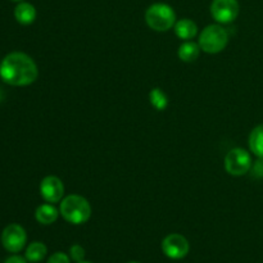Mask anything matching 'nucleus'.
Here are the masks:
<instances>
[{
  "label": "nucleus",
  "mask_w": 263,
  "mask_h": 263,
  "mask_svg": "<svg viewBox=\"0 0 263 263\" xmlns=\"http://www.w3.org/2000/svg\"><path fill=\"white\" fill-rule=\"evenodd\" d=\"M12 2H23V0H12Z\"/></svg>",
  "instance_id": "nucleus-22"
},
{
  "label": "nucleus",
  "mask_w": 263,
  "mask_h": 263,
  "mask_svg": "<svg viewBox=\"0 0 263 263\" xmlns=\"http://www.w3.org/2000/svg\"><path fill=\"white\" fill-rule=\"evenodd\" d=\"M249 149L257 157H263V123L256 126L249 135Z\"/></svg>",
  "instance_id": "nucleus-15"
},
{
  "label": "nucleus",
  "mask_w": 263,
  "mask_h": 263,
  "mask_svg": "<svg viewBox=\"0 0 263 263\" xmlns=\"http://www.w3.org/2000/svg\"><path fill=\"white\" fill-rule=\"evenodd\" d=\"M37 76L35 61L25 53L13 51L0 62V77L8 85L28 86L36 81Z\"/></svg>",
  "instance_id": "nucleus-1"
},
{
  "label": "nucleus",
  "mask_w": 263,
  "mask_h": 263,
  "mask_svg": "<svg viewBox=\"0 0 263 263\" xmlns=\"http://www.w3.org/2000/svg\"><path fill=\"white\" fill-rule=\"evenodd\" d=\"M200 50H202V49H200L199 44L194 43V41L192 40H187L184 41V43L180 45L177 54H179V58L181 59L182 62H194L197 61L198 57H199Z\"/></svg>",
  "instance_id": "nucleus-13"
},
{
  "label": "nucleus",
  "mask_w": 263,
  "mask_h": 263,
  "mask_svg": "<svg viewBox=\"0 0 263 263\" xmlns=\"http://www.w3.org/2000/svg\"><path fill=\"white\" fill-rule=\"evenodd\" d=\"M127 263H140V262H135V261H133V262H127Z\"/></svg>",
  "instance_id": "nucleus-23"
},
{
  "label": "nucleus",
  "mask_w": 263,
  "mask_h": 263,
  "mask_svg": "<svg viewBox=\"0 0 263 263\" xmlns=\"http://www.w3.org/2000/svg\"><path fill=\"white\" fill-rule=\"evenodd\" d=\"M46 254H48V248L45 244L41 241H33L26 248L25 258L31 263H37L43 261Z\"/></svg>",
  "instance_id": "nucleus-14"
},
{
  "label": "nucleus",
  "mask_w": 263,
  "mask_h": 263,
  "mask_svg": "<svg viewBox=\"0 0 263 263\" xmlns=\"http://www.w3.org/2000/svg\"><path fill=\"white\" fill-rule=\"evenodd\" d=\"M190 244L181 234H170L162 240V252L171 259H182L187 256Z\"/></svg>",
  "instance_id": "nucleus-7"
},
{
  "label": "nucleus",
  "mask_w": 263,
  "mask_h": 263,
  "mask_svg": "<svg viewBox=\"0 0 263 263\" xmlns=\"http://www.w3.org/2000/svg\"><path fill=\"white\" fill-rule=\"evenodd\" d=\"M40 194L46 203H59L64 197V185L57 176H46L40 182Z\"/></svg>",
  "instance_id": "nucleus-9"
},
{
  "label": "nucleus",
  "mask_w": 263,
  "mask_h": 263,
  "mask_svg": "<svg viewBox=\"0 0 263 263\" xmlns=\"http://www.w3.org/2000/svg\"><path fill=\"white\" fill-rule=\"evenodd\" d=\"M238 0H213L211 4V14L218 23H231L239 14Z\"/></svg>",
  "instance_id": "nucleus-8"
},
{
  "label": "nucleus",
  "mask_w": 263,
  "mask_h": 263,
  "mask_svg": "<svg viewBox=\"0 0 263 263\" xmlns=\"http://www.w3.org/2000/svg\"><path fill=\"white\" fill-rule=\"evenodd\" d=\"M77 263H91V262H86V261H81V262H77Z\"/></svg>",
  "instance_id": "nucleus-21"
},
{
  "label": "nucleus",
  "mask_w": 263,
  "mask_h": 263,
  "mask_svg": "<svg viewBox=\"0 0 263 263\" xmlns=\"http://www.w3.org/2000/svg\"><path fill=\"white\" fill-rule=\"evenodd\" d=\"M252 176L256 177V179H263V157H258L256 162H253L252 164Z\"/></svg>",
  "instance_id": "nucleus-18"
},
{
  "label": "nucleus",
  "mask_w": 263,
  "mask_h": 263,
  "mask_svg": "<svg viewBox=\"0 0 263 263\" xmlns=\"http://www.w3.org/2000/svg\"><path fill=\"white\" fill-rule=\"evenodd\" d=\"M27 243L26 230L18 223H10L2 233V246L5 251L15 254L20 253Z\"/></svg>",
  "instance_id": "nucleus-6"
},
{
  "label": "nucleus",
  "mask_w": 263,
  "mask_h": 263,
  "mask_svg": "<svg viewBox=\"0 0 263 263\" xmlns=\"http://www.w3.org/2000/svg\"><path fill=\"white\" fill-rule=\"evenodd\" d=\"M145 22L152 30L166 32L176 23V13L174 8L164 3L152 4L145 12Z\"/></svg>",
  "instance_id": "nucleus-3"
},
{
  "label": "nucleus",
  "mask_w": 263,
  "mask_h": 263,
  "mask_svg": "<svg viewBox=\"0 0 263 263\" xmlns=\"http://www.w3.org/2000/svg\"><path fill=\"white\" fill-rule=\"evenodd\" d=\"M46 263H71V257L63 252H55L49 257Z\"/></svg>",
  "instance_id": "nucleus-19"
},
{
  "label": "nucleus",
  "mask_w": 263,
  "mask_h": 263,
  "mask_svg": "<svg viewBox=\"0 0 263 263\" xmlns=\"http://www.w3.org/2000/svg\"><path fill=\"white\" fill-rule=\"evenodd\" d=\"M59 210H57L51 203H45V204H41L36 208L35 211V218L39 223L41 225H51V223L55 222L58 220Z\"/></svg>",
  "instance_id": "nucleus-10"
},
{
  "label": "nucleus",
  "mask_w": 263,
  "mask_h": 263,
  "mask_svg": "<svg viewBox=\"0 0 263 263\" xmlns=\"http://www.w3.org/2000/svg\"><path fill=\"white\" fill-rule=\"evenodd\" d=\"M36 9L32 4L26 2H20L14 9V18L18 23L23 26L31 25L36 20Z\"/></svg>",
  "instance_id": "nucleus-12"
},
{
  "label": "nucleus",
  "mask_w": 263,
  "mask_h": 263,
  "mask_svg": "<svg viewBox=\"0 0 263 263\" xmlns=\"http://www.w3.org/2000/svg\"><path fill=\"white\" fill-rule=\"evenodd\" d=\"M200 49L204 53L217 54L229 44V32L221 25H210L200 32L198 40Z\"/></svg>",
  "instance_id": "nucleus-4"
},
{
  "label": "nucleus",
  "mask_w": 263,
  "mask_h": 263,
  "mask_svg": "<svg viewBox=\"0 0 263 263\" xmlns=\"http://www.w3.org/2000/svg\"><path fill=\"white\" fill-rule=\"evenodd\" d=\"M252 157L246 149L234 148L226 154L225 170L231 176H244L252 168Z\"/></svg>",
  "instance_id": "nucleus-5"
},
{
  "label": "nucleus",
  "mask_w": 263,
  "mask_h": 263,
  "mask_svg": "<svg viewBox=\"0 0 263 263\" xmlns=\"http://www.w3.org/2000/svg\"><path fill=\"white\" fill-rule=\"evenodd\" d=\"M149 100L151 104L156 108L157 110H164L168 105V97L166 92L159 87H154L149 92Z\"/></svg>",
  "instance_id": "nucleus-16"
},
{
  "label": "nucleus",
  "mask_w": 263,
  "mask_h": 263,
  "mask_svg": "<svg viewBox=\"0 0 263 263\" xmlns=\"http://www.w3.org/2000/svg\"><path fill=\"white\" fill-rule=\"evenodd\" d=\"M4 263H28V261L25 257H21L18 256V254H13V256L8 257L4 261Z\"/></svg>",
  "instance_id": "nucleus-20"
},
{
  "label": "nucleus",
  "mask_w": 263,
  "mask_h": 263,
  "mask_svg": "<svg viewBox=\"0 0 263 263\" xmlns=\"http://www.w3.org/2000/svg\"><path fill=\"white\" fill-rule=\"evenodd\" d=\"M174 30L177 37L184 41H187L192 40V39H194L197 36L198 26L194 21L189 20V18H182V20L176 21V23L174 26Z\"/></svg>",
  "instance_id": "nucleus-11"
},
{
  "label": "nucleus",
  "mask_w": 263,
  "mask_h": 263,
  "mask_svg": "<svg viewBox=\"0 0 263 263\" xmlns=\"http://www.w3.org/2000/svg\"><path fill=\"white\" fill-rule=\"evenodd\" d=\"M61 216L72 225H82L91 217V205L86 198L77 194L67 195L61 200Z\"/></svg>",
  "instance_id": "nucleus-2"
},
{
  "label": "nucleus",
  "mask_w": 263,
  "mask_h": 263,
  "mask_svg": "<svg viewBox=\"0 0 263 263\" xmlns=\"http://www.w3.org/2000/svg\"><path fill=\"white\" fill-rule=\"evenodd\" d=\"M85 249L84 247H81L80 244H73V246L69 248V257H71L72 261L74 262H81L85 259Z\"/></svg>",
  "instance_id": "nucleus-17"
}]
</instances>
